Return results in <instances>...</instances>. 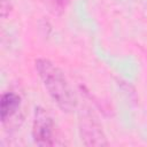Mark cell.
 <instances>
[{
  "mask_svg": "<svg viewBox=\"0 0 147 147\" xmlns=\"http://www.w3.org/2000/svg\"><path fill=\"white\" fill-rule=\"evenodd\" d=\"M36 69L48 94L63 111H71L77 106V99L63 72L49 60H36Z\"/></svg>",
  "mask_w": 147,
  "mask_h": 147,
  "instance_id": "cell-1",
  "label": "cell"
},
{
  "mask_svg": "<svg viewBox=\"0 0 147 147\" xmlns=\"http://www.w3.org/2000/svg\"><path fill=\"white\" fill-rule=\"evenodd\" d=\"M32 137L38 146L54 145V122L51 115L41 107H37L34 110Z\"/></svg>",
  "mask_w": 147,
  "mask_h": 147,
  "instance_id": "cell-2",
  "label": "cell"
},
{
  "mask_svg": "<svg viewBox=\"0 0 147 147\" xmlns=\"http://www.w3.org/2000/svg\"><path fill=\"white\" fill-rule=\"evenodd\" d=\"M79 130L82 139L87 146H105L108 145L101 126L91 114L85 113L79 119Z\"/></svg>",
  "mask_w": 147,
  "mask_h": 147,
  "instance_id": "cell-3",
  "label": "cell"
},
{
  "mask_svg": "<svg viewBox=\"0 0 147 147\" xmlns=\"http://www.w3.org/2000/svg\"><path fill=\"white\" fill-rule=\"evenodd\" d=\"M21 107V96L14 92H7L2 94L0 101V118L5 123L11 116H14Z\"/></svg>",
  "mask_w": 147,
  "mask_h": 147,
  "instance_id": "cell-4",
  "label": "cell"
},
{
  "mask_svg": "<svg viewBox=\"0 0 147 147\" xmlns=\"http://www.w3.org/2000/svg\"><path fill=\"white\" fill-rule=\"evenodd\" d=\"M53 1H55L56 5H59V6H63L64 2H65V0H53Z\"/></svg>",
  "mask_w": 147,
  "mask_h": 147,
  "instance_id": "cell-5",
  "label": "cell"
}]
</instances>
